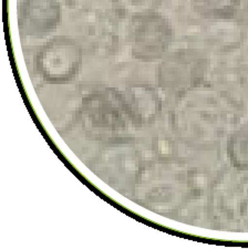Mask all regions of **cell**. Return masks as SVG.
<instances>
[{
    "label": "cell",
    "mask_w": 248,
    "mask_h": 249,
    "mask_svg": "<svg viewBox=\"0 0 248 249\" xmlns=\"http://www.w3.org/2000/svg\"><path fill=\"white\" fill-rule=\"evenodd\" d=\"M83 51L78 40L54 36L35 52L34 68L43 81L55 86L73 82L82 69Z\"/></svg>",
    "instance_id": "cell-1"
},
{
    "label": "cell",
    "mask_w": 248,
    "mask_h": 249,
    "mask_svg": "<svg viewBox=\"0 0 248 249\" xmlns=\"http://www.w3.org/2000/svg\"><path fill=\"white\" fill-rule=\"evenodd\" d=\"M79 118L90 132L113 135L131 124L122 92L113 88H97L83 96Z\"/></svg>",
    "instance_id": "cell-2"
},
{
    "label": "cell",
    "mask_w": 248,
    "mask_h": 249,
    "mask_svg": "<svg viewBox=\"0 0 248 249\" xmlns=\"http://www.w3.org/2000/svg\"><path fill=\"white\" fill-rule=\"evenodd\" d=\"M207 68L209 60L202 51L183 48L169 52L159 64V87L170 94L183 95L204 81Z\"/></svg>",
    "instance_id": "cell-3"
},
{
    "label": "cell",
    "mask_w": 248,
    "mask_h": 249,
    "mask_svg": "<svg viewBox=\"0 0 248 249\" xmlns=\"http://www.w3.org/2000/svg\"><path fill=\"white\" fill-rule=\"evenodd\" d=\"M131 52L142 62H155L169 53L173 42V27L165 16L158 10L131 17Z\"/></svg>",
    "instance_id": "cell-4"
},
{
    "label": "cell",
    "mask_w": 248,
    "mask_h": 249,
    "mask_svg": "<svg viewBox=\"0 0 248 249\" xmlns=\"http://www.w3.org/2000/svg\"><path fill=\"white\" fill-rule=\"evenodd\" d=\"M61 19L59 0H18V29L23 38H46L57 29Z\"/></svg>",
    "instance_id": "cell-5"
},
{
    "label": "cell",
    "mask_w": 248,
    "mask_h": 249,
    "mask_svg": "<svg viewBox=\"0 0 248 249\" xmlns=\"http://www.w3.org/2000/svg\"><path fill=\"white\" fill-rule=\"evenodd\" d=\"M121 92L131 124L146 126L157 121L162 112V101L155 88L137 83Z\"/></svg>",
    "instance_id": "cell-6"
},
{
    "label": "cell",
    "mask_w": 248,
    "mask_h": 249,
    "mask_svg": "<svg viewBox=\"0 0 248 249\" xmlns=\"http://www.w3.org/2000/svg\"><path fill=\"white\" fill-rule=\"evenodd\" d=\"M196 14L209 20H229L237 13L241 0H192Z\"/></svg>",
    "instance_id": "cell-7"
},
{
    "label": "cell",
    "mask_w": 248,
    "mask_h": 249,
    "mask_svg": "<svg viewBox=\"0 0 248 249\" xmlns=\"http://www.w3.org/2000/svg\"><path fill=\"white\" fill-rule=\"evenodd\" d=\"M226 153L235 168L248 171V124L237 127L230 134Z\"/></svg>",
    "instance_id": "cell-8"
},
{
    "label": "cell",
    "mask_w": 248,
    "mask_h": 249,
    "mask_svg": "<svg viewBox=\"0 0 248 249\" xmlns=\"http://www.w3.org/2000/svg\"><path fill=\"white\" fill-rule=\"evenodd\" d=\"M161 1L162 0H112L114 7L119 11L129 14L131 17L147 11L157 10L161 5Z\"/></svg>",
    "instance_id": "cell-9"
}]
</instances>
